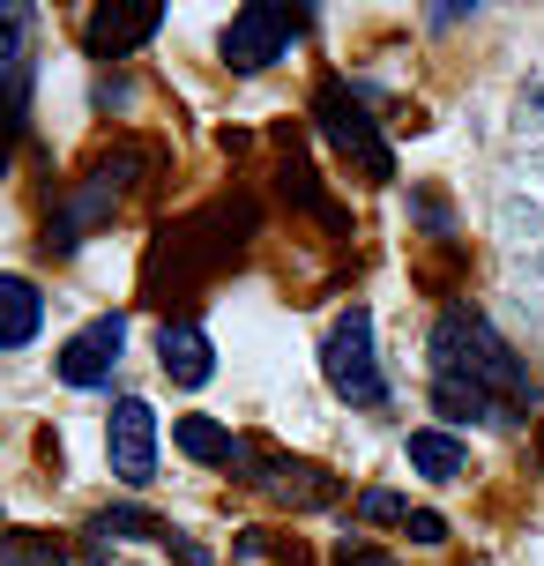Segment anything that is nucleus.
Instances as JSON below:
<instances>
[{"label": "nucleus", "mask_w": 544, "mask_h": 566, "mask_svg": "<svg viewBox=\"0 0 544 566\" xmlns=\"http://www.w3.org/2000/svg\"><path fill=\"white\" fill-rule=\"evenodd\" d=\"M314 119H321V135H328V149L336 157H351V165L366 171V179H396V149H388V135L373 127V113L351 97V83L344 75H321L314 83Z\"/></svg>", "instance_id": "obj_4"}, {"label": "nucleus", "mask_w": 544, "mask_h": 566, "mask_svg": "<svg viewBox=\"0 0 544 566\" xmlns=\"http://www.w3.org/2000/svg\"><path fill=\"white\" fill-rule=\"evenodd\" d=\"M119 358H127V321H119V313H97L83 336L53 358V373L67 380V388H105Z\"/></svg>", "instance_id": "obj_8"}, {"label": "nucleus", "mask_w": 544, "mask_h": 566, "mask_svg": "<svg viewBox=\"0 0 544 566\" xmlns=\"http://www.w3.org/2000/svg\"><path fill=\"white\" fill-rule=\"evenodd\" d=\"M432 410H440L448 424H508L485 396H470V388H456V380H432Z\"/></svg>", "instance_id": "obj_17"}, {"label": "nucleus", "mask_w": 544, "mask_h": 566, "mask_svg": "<svg viewBox=\"0 0 544 566\" xmlns=\"http://www.w3.org/2000/svg\"><path fill=\"white\" fill-rule=\"evenodd\" d=\"M410 470H418V478L426 484H456L462 478V462H470V448H462L456 432H410Z\"/></svg>", "instance_id": "obj_13"}, {"label": "nucleus", "mask_w": 544, "mask_h": 566, "mask_svg": "<svg viewBox=\"0 0 544 566\" xmlns=\"http://www.w3.org/2000/svg\"><path fill=\"white\" fill-rule=\"evenodd\" d=\"M38 321H45V298L30 276H0V350H23L38 343Z\"/></svg>", "instance_id": "obj_12"}, {"label": "nucleus", "mask_w": 544, "mask_h": 566, "mask_svg": "<svg viewBox=\"0 0 544 566\" xmlns=\"http://www.w3.org/2000/svg\"><path fill=\"white\" fill-rule=\"evenodd\" d=\"M23 30H30V8H15V0H0V75L8 67H23Z\"/></svg>", "instance_id": "obj_19"}, {"label": "nucleus", "mask_w": 544, "mask_h": 566, "mask_svg": "<svg viewBox=\"0 0 544 566\" xmlns=\"http://www.w3.org/2000/svg\"><path fill=\"white\" fill-rule=\"evenodd\" d=\"M239 559H276V544H269V537L254 530V537H239ZM276 566H314V559H306V552H284Z\"/></svg>", "instance_id": "obj_21"}, {"label": "nucleus", "mask_w": 544, "mask_h": 566, "mask_svg": "<svg viewBox=\"0 0 544 566\" xmlns=\"http://www.w3.org/2000/svg\"><path fill=\"white\" fill-rule=\"evenodd\" d=\"M247 484H261L276 507H328L336 500V478L314 470V462H299V454H254Z\"/></svg>", "instance_id": "obj_9"}, {"label": "nucleus", "mask_w": 544, "mask_h": 566, "mask_svg": "<svg viewBox=\"0 0 544 566\" xmlns=\"http://www.w3.org/2000/svg\"><path fill=\"white\" fill-rule=\"evenodd\" d=\"M157 366H165L172 388H201V380L217 373V350H209V336H201L195 321H172V313H165V328H157Z\"/></svg>", "instance_id": "obj_11"}, {"label": "nucleus", "mask_w": 544, "mask_h": 566, "mask_svg": "<svg viewBox=\"0 0 544 566\" xmlns=\"http://www.w3.org/2000/svg\"><path fill=\"white\" fill-rule=\"evenodd\" d=\"M410 544H448V514H432V507H418L410 514V530H402Z\"/></svg>", "instance_id": "obj_20"}, {"label": "nucleus", "mask_w": 544, "mask_h": 566, "mask_svg": "<svg viewBox=\"0 0 544 566\" xmlns=\"http://www.w3.org/2000/svg\"><path fill=\"white\" fill-rule=\"evenodd\" d=\"M321 380L351 402V410H380L388 402V373H380V343H373V313L344 306L321 336Z\"/></svg>", "instance_id": "obj_3"}, {"label": "nucleus", "mask_w": 544, "mask_h": 566, "mask_svg": "<svg viewBox=\"0 0 544 566\" xmlns=\"http://www.w3.org/2000/svg\"><path fill=\"white\" fill-rule=\"evenodd\" d=\"M276 187H284V201H299V209H306V217H314L321 231H351V224H344V209H336V201L321 195V179H314V165H299V157H291V165L276 171Z\"/></svg>", "instance_id": "obj_14"}, {"label": "nucleus", "mask_w": 544, "mask_h": 566, "mask_svg": "<svg viewBox=\"0 0 544 566\" xmlns=\"http://www.w3.org/2000/svg\"><path fill=\"white\" fill-rule=\"evenodd\" d=\"M432 380H456V388H470V396H485L508 424L537 410V380H530V366H522L515 343L500 336L470 298L440 306V321H432Z\"/></svg>", "instance_id": "obj_1"}, {"label": "nucleus", "mask_w": 544, "mask_h": 566, "mask_svg": "<svg viewBox=\"0 0 544 566\" xmlns=\"http://www.w3.org/2000/svg\"><path fill=\"white\" fill-rule=\"evenodd\" d=\"M23 127H30V60L0 75V171H8V157H15Z\"/></svg>", "instance_id": "obj_15"}, {"label": "nucleus", "mask_w": 544, "mask_h": 566, "mask_svg": "<svg viewBox=\"0 0 544 566\" xmlns=\"http://www.w3.org/2000/svg\"><path fill=\"white\" fill-rule=\"evenodd\" d=\"M522 105H537V113H544V83H530V90H522Z\"/></svg>", "instance_id": "obj_23"}, {"label": "nucleus", "mask_w": 544, "mask_h": 566, "mask_svg": "<svg viewBox=\"0 0 544 566\" xmlns=\"http://www.w3.org/2000/svg\"><path fill=\"white\" fill-rule=\"evenodd\" d=\"M410 514H418V507H410L402 492H380V484L358 492V522H373V530H396V537H402V530H410Z\"/></svg>", "instance_id": "obj_18"}, {"label": "nucleus", "mask_w": 544, "mask_h": 566, "mask_svg": "<svg viewBox=\"0 0 544 566\" xmlns=\"http://www.w3.org/2000/svg\"><path fill=\"white\" fill-rule=\"evenodd\" d=\"M0 566H67V544L45 530H0Z\"/></svg>", "instance_id": "obj_16"}, {"label": "nucleus", "mask_w": 544, "mask_h": 566, "mask_svg": "<svg viewBox=\"0 0 544 566\" xmlns=\"http://www.w3.org/2000/svg\"><path fill=\"white\" fill-rule=\"evenodd\" d=\"M336 566H396V559L373 552V544H336Z\"/></svg>", "instance_id": "obj_22"}, {"label": "nucleus", "mask_w": 544, "mask_h": 566, "mask_svg": "<svg viewBox=\"0 0 544 566\" xmlns=\"http://www.w3.org/2000/svg\"><path fill=\"white\" fill-rule=\"evenodd\" d=\"M172 448L187 454V462H201V470H224V478H247L254 470V440H239V432H224L217 418H179L172 424Z\"/></svg>", "instance_id": "obj_10"}, {"label": "nucleus", "mask_w": 544, "mask_h": 566, "mask_svg": "<svg viewBox=\"0 0 544 566\" xmlns=\"http://www.w3.org/2000/svg\"><path fill=\"white\" fill-rule=\"evenodd\" d=\"M157 30H165V8L157 0H97L83 15V53L90 60H127V53H143Z\"/></svg>", "instance_id": "obj_6"}, {"label": "nucleus", "mask_w": 544, "mask_h": 566, "mask_svg": "<svg viewBox=\"0 0 544 566\" xmlns=\"http://www.w3.org/2000/svg\"><path fill=\"white\" fill-rule=\"evenodd\" d=\"M143 165H149L143 142H127V149H105V157L90 165L83 187H75V195L53 209V224H45V239H38V247H45V254H75L90 231H97V224H105V217L119 209V201H127V187L143 179Z\"/></svg>", "instance_id": "obj_2"}, {"label": "nucleus", "mask_w": 544, "mask_h": 566, "mask_svg": "<svg viewBox=\"0 0 544 566\" xmlns=\"http://www.w3.org/2000/svg\"><path fill=\"white\" fill-rule=\"evenodd\" d=\"M306 23H314L306 8H269V0H261V8H239L224 23V45H217V53H224L231 75H261V67H276V60L291 53V38Z\"/></svg>", "instance_id": "obj_5"}, {"label": "nucleus", "mask_w": 544, "mask_h": 566, "mask_svg": "<svg viewBox=\"0 0 544 566\" xmlns=\"http://www.w3.org/2000/svg\"><path fill=\"white\" fill-rule=\"evenodd\" d=\"M105 454H113L119 484H149L157 478V410L143 396H119L105 418Z\"/></svg>", "instance_id": "obj_7"}]
</instances>
